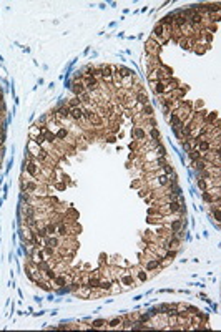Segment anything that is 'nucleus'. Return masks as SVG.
I'll return each instance as SVG.
<instances>
[{
    "label": "nucleus",
    "instance_id": "9d476101",
    "mask_svg": "<svg viewBox=\"0 0 221 332\" xmlns=\"http://www.w3.org/2000/svg\"><path fill=\"white\" fill-rule=\"evenodd\" d=\"M118 322H120L118 319H115V321H111V322H110V324H111V325H116V324H118Z\"/></svg>",
    "mask_w": 221,
    "mask_h": 332
},
{
    "label": "nucleus",
    "instance_id": "39448f33",
    "mask_svg": "<svg viewBox=\"0 0 221 332\" xmlns=\"http://www.w3.org/2000/svg\"><path fill=\"white\" fill-rule=\"evenodd\" d=\"M98 284H100V282H98V279H92L88 286H90V287H98Z\"/></svg>",
    "mask_w": 221,
    "mask_h": 332
},
{
    "label": "nucleus",
    "instance_id": "f257e3e1",
    "mask_svg": "<svg viewBox=\"0 0 221 332\" xmlns=\"http://www.w3.org/2000/svg\"><path fill=\"white\" fill-rule=\"evenodd\" d=\"M71 116H73L75 120H82L83 118V110L82 108H73V110H71Z\"/></svg>",
    "mask_w": 221,
    "mask_h": 332
},
{
    "label": "nucleus",
    "instance_id": "1a4fd4ad",
    "mask_svg": "<svg viewBox=\"0 0 221 332\" xmlns=\"http://www.w3.org/2000/svg\"><path fill=\"white\" fill-rule=\"evenodd\" d=\"M3 110H5V105H3V101L0 100V111H3Z\"/></svg>",
    "mask_w": 221,
    "mask_h": 332
},
{
    "label": "nucleus",
    "instance_id": "7ed1b4c3",
    "mask_svg": "<svg viewBox=\"0 0 221 332\" xmlns=\"http://www.w3.org/2000/svg\"><path fill=\"white\" fill-rule=\"evenodd\" d=\"M155 92H156V93H161V92H165V85L158 81V83L155 85Z\"/></svg>",
    "mask_w": 221,
    "mask_h": 332
},
{
    "label": "nucleus",
    "instance_id": "20e7f679",
    "mask_svg": "<svg viewBox=\"0 0 221 332\" xmlns=\"http://www.w3.org/2000/svg\"><path fill=\"white\" fill-rule=\"evenodd\" d=\"M58 115H60V116H68L70 115V110H68V108H60V110H58Z\"/></svg>",
    "mask_w": 221,
    "mask_h": 332
},
{
    "label": "nucleus",
    "instance_id": "423d86ee",
    "mask_svg": "<svg viewBox=\"0 0 221 332\" xmlns=\"http://www.w3.org/2000/svg\"><path fill=\"white\" fill-rule=\"evenodd\" d=\"M138 100H140V101H141V103H146V100H148V98H146V96H145V95H143V93H140V95H138Z\"/></svg>",
    "mask_w": 221,
    "mask_h": 332
},
{
    "label": "nucleus",
    "instance_id": "0eeeda50",
    "mask_svg": "<svg viewBox=\"0 0 221 332\" xmlns=\"http://www.w3.org/2000/svg\"><path fill=\"white\" fill-rule=\"evenodd\" d=\"M103 324H105V321H95L93 322V327H101Z\"/></svg>",
    "mask_w": 221,
    "mask_h": 332
},
{
    "label": "nucleus",
    "instance_id": "f03ea898",
    "mask_svg": "<svg viewBox=\"0 0 221 332\" xmlns=\"http://www.w3.org/2000/svg\"><path fill=\"white\" fill-rule=\"evenodd\" d=\"M73 86H75V88H73V92H75L76 95H80V93H83V85H82V83H80V85H78V83H75Z\"/></svg>",
    "mask_w": 221,
    "mask_h": 332
},
{
    "label": "nucleus",
    "instance_id": "6e6552de",
    "mask_svg": "<svg viewBox=\"0 0 221 332\" xmlns=\"http://www.w3.org/2000/svg\"><path fill=\"white\" fill-rule=\"evenodd\" d=\"M98 287H101V289H108V287H110V282H101L100 286H98Z\"/></svg>",
    "mask_w": 221,
    "mask_h": 332
}]
</instances>
